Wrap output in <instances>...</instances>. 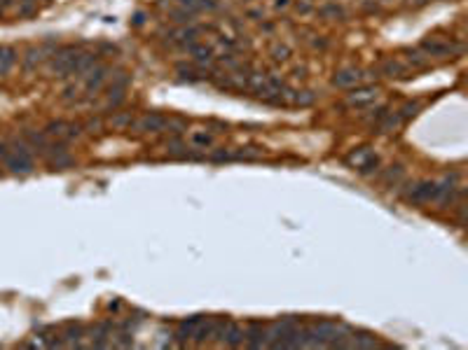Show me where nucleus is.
<instances>
[{"label":"nucleus","instance_id":"obj_1","mask_svg":"<svg viewBox=\"0 0 468 350\" xmlns=\"http://www.w3.org/2000/svg\"><path fill=\"white\" fill-rule=\"evenodd\" d=\"M347 163L353 166L358 173H372L379 166V157L375 152L368 150V147H358V150H353L347 157Z\"/></svg>","mask_w":468,"mask_h":350},{"label":"nucleus","instance_id":"obj_2","mask_svg":"<svg viewBox=\"0 0 468 350\" xmlns=\"http://www.w3.org/2000/svg\"><path fill=\"white\" fill-rule=\"evenodd\" d=\"M361 79H363V75L358 73V70H353V68H347V70H340V73L333 77V84L335 86H353L358 84Z\"/></svg>","mask_w":468,"mask_h":350},{"label":"nucleus","instance_id":"obj_3","mask_svg":"<svg viewBox=\"0 0 468 350\" xmlns=\"http://www.w3.org/2000/svg\"><path fill=\"white\" fill-rule=\"evenodd\" d=\"M169 126V119L166 117H159V115H148L138 121V128L140 131H162V128Z\"/></svg>","mask_w":468,"mask_h":350},{"label":"nucleus","instance_id":"obj_4","mask_svg":"<svg viewBox=\"0 0 468 350\" xmlns=\"http://www.w3.org/2000/svg\"><path fill=\"white\" fill-rule=\"evenodd\" d=\"M421 49H424V52H428L431 56L452 54V45L450 42H438V40H424V42H421Z\"/></svg>","mask_w":468,"mask_h":350},{"label":"nucleus","instance_id":"obj_5","mask_svg":"<svg viewBox=\"0 0 468 350\" xmlns=\"http://www.w3.org/2000/svg\"><path fill=\"white\" fill-rule=\"evenodd\" d=\"M204 325V318L195 315V318H190V320H183L181 322V338H195V334L199 332V327Z\"/></svg>","mask_w":468,"mask_h":350},{"label":"nucleus","instance_id":"obj_6","mask_svg":"<svg viewBox=\"0 0 468 350\" xmlns=\"http://www.w3.org/2000/svg\"><path fill=\"white\" fill-rule=\"evenodd\" d=\"M375 101H377V89H361V91H353L349 96L351 105H370Z\"/></svg>","mask_w":468,"mask_h":350},{"label":"nucleus","instance_id":"obj_7","mask_svg":"<svg viewBox=\"0 0 468 350\" xmlns=\"http://www.w3.org/2000/svg\"><path fill=\"white\" fill-rule=\"evenodd\" d=\"M349 345H356V348H375V345H377V341H375V336H361V338L356 336Z\"/></svg>","mask_w":468,"mask_h":350},{"label":"nucleus","instance_id":"obj_8","mask_svg":"<svg viewBox=\"0 0 468 350\" xmlns=\"http://www.w3.org/2000/svg\"><path fill=\"white\" fill-rule=\"evenodd\" d=\"M195 143H199V145H208L211 138H208V136H195Z\"/></svg>","mask_w":468,"mask_h":350},{"label":"nucleus","instance_id":"obj_9","mask_svg":"<svg viewBox=\"0 0 468 350\" xmlns=\"http://www.w3.org/2000/svg\"><path fill=\"white\" fill-rule=\"evenodd\" d=\"M288 5V0H276V7H286Z\"/></svg>","mask_w":468,"mask_h":350}]
</instances>
